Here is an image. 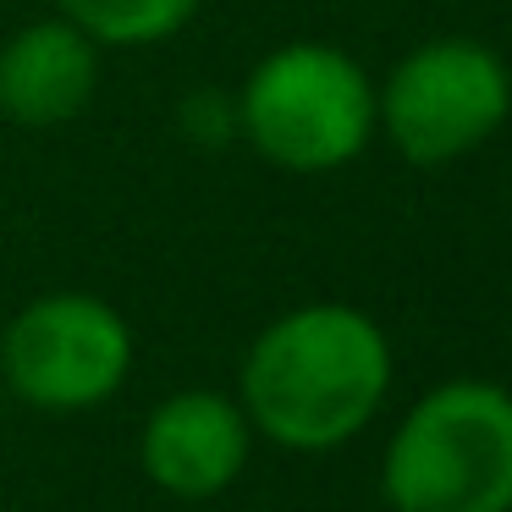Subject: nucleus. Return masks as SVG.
Wrapping results in <instances>:
<instances>
[{
  "label": "nucleus",
  "mask_w": 512,
  "mask_h": 512,
  "mask_svg": "<svg viewBox=\"0 0 512 512\" xmlns=\"http://www.w3.org/2000/svg\"><path fill=\"white\" fill-rule=\"evenodd\" d=\"M391 386V342L353 303H303L243 358V413L287 452L353 441Z\"/></svg>",
  "instance_id": "obj_1"
},
{
  "label": "nucleus",
  "mask_w": 512,
  "mask_h": 512,
  "mask_svg": "<svg viewBox=\"0 0 512 512\" xmlns=\"http://www.w3.org/2000/svg\"><path fill=\"white\" fill-rule=\"evenodd\" d=\"M391 512H512V391L446 380L424 391L380 463Z\"/></svg>",
  "instance_id": "obj_2"
},
{
  "label": "nucleus",
  "mask_w": 512,
  "mask_h": 512,
  "mask_svg": "<svg viewBox=\"0 0 512 512\" xmlns=\"http://www.w3.org/2000/svg\"><path fill=\"white\" fill-rule=\"evenodd\" d=\"M237 127L281 171H336L375 138V83L347 50L298 39L248 72Z\"/></svg>",
  "instance_id": "obj_3"
},
{
  "label": "nucleus",
  "mask_w": 512,
  "mask_h": 512,
  "mask_svg": "<svg viewBox=\"0 0 512 512\" xmlns=\"http://www.w3.org/2000/svg\"><path fill=\"white\" fill-rule=\"evenodd\" d=\"M512 116V72L485 39H430L375 89V127L413 166H452L485 149Z\"/></svg>",
  "instance_id": "obj_4"
},
{
  "label": "nucleus",
  "mask_w": 512,
  "mask_h": 512,
  "mask_svg": "<svg viewBox=\"0 0 512 512\" xmlns=\"http://www.w3.org/2000/svg\"><path fill=\"white\" fill-rule=\"evenodd\" d=\"M0 369L17 397L45 413L100 408L133 369V331L94 292H45L6 325Z\"/></svg>",
  "instance_id": "obj_5"
},
{
  "label": "nucleus",
  "mask_w": 512,
  "mask_h": 512,
  "mask_svg": "<svg viewBox=\"0 0 512 512\" xmlns=\"http://www.w3.org/2000/svg\"><path fill=\"white\" fill-rule=\"evenodd\" d=\"M144 474L177 501H210L248 463V413L221 391H177L144 424Z\"/></svg>",
  "instance_id": "obj_6"
},
{
  "label": "nucleus",
  "mask_w": 512,
  "mask_h": 512,
  "mask_svg": "<svg viewBox=\"0 0 512 512\" xmlns=\"http://www.w3.org/2000/svg\"><path fill=\"white\" fill-rule=\"evenodd\" d=\"M100 89V45L67 17L17 28L0 45V116L17 127L78 122Z\"/></svg>",
  "instance_id": "obj_7"
},
{
  "label": "nucleus",
  "mask_w": 512,
  "mask_h": 512,
  "mask_svg": "<svg viewBox=\"0 0 512 512\" xmlns=\"http://www.w3.org/2000/svg\"><path fill=\"white\" fill-rule=\"evenodd\" d=\"M61 17L78 23L100 50H138L182 34L199 0H56Z\"/></svg>",
  "instance_id": "obj_8"
}]
</instances>
